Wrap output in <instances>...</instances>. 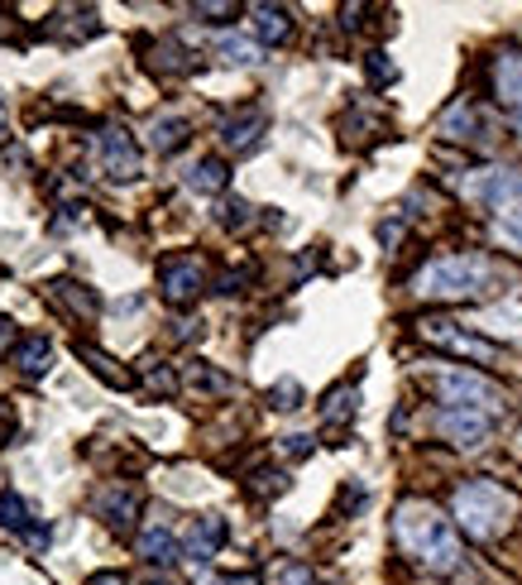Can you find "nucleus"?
I'll use <instances>...</instances> for the list:
<instances>
[{
    "mask_svg": "<svg viewBox=\"0 0 522 585\" xmlns=\"http://www.w3.org/2000/svg\"><path fill=\"white\" fill-rule=\"evenodd\" d=\"M0 523H5L15 538L29 547V552H44L48 547V528H44V518L34 514V504L24 494H15V490H5L0 494Z\"/></svg>",
    "mask_w": 522,
    "mask_h": 585,
    "instance_id": "11",
    "label": "nucleus"
},
{
    "mask_svg": "<svg viewBox=\"0 0 522 585\" xmlns=\"http://www.w3.org/2000/svg\"><path fill=\"white\" fill-rule=\"evenodd\" d=\"M139 490H130V485H120V480H111V485H101L96 490V499H92V514L106 523L111 533H130L135 528V518H139Z\"/></svg>",
    "mask_w": 522,
    "mask_h": 585,
    "instance_id": "10",
    "label": "nucleus"
},
{
    "mask_svg": "<svg viewBox=\"0 0 522 585\" xmlns=\"http://www.w3.org/2000/svg\"><path fill=\"white\" fill-rule=\"evenodd\" d=\"M0 140H5V102H0Z\"/></svg>",
    "mask_w": 522,
    "mask_h": 585,
    "instance_id": "42",
    "label": "nucleus"
},
{
    "mask_svg": "<svg viewBox=\"0 0 522 585\" xmlns=\"http://www.w3.org/2000/svg\"><path fill=\"white\" fill-rule=\"evenodd\" d=\"M216 58L230 68H259L264 63V44L259 39H245V34H216Z\"/></svg>",
    "mask_w": 522,
    "mask_h": 585,
    "instance_id": "21",
    "label": "nucleus"
},
{
    "mask_svg": "<svg viewBox=\"0 0 522 585\" xmlns=\"http://www.w3.org/2000/svg\"><path fill=\"white\" fill-rule=\"evenodd\" d=\"M513 518H518V499H513V490H503L499 480H489V475H475V480L456 485V494H451V523L465 533V538L494 542Z\"/></svg>",
    "mask_w": 522,
    "mask_h": 585,
    "instance_id": "3",
    "label": "nucleus"
},
{
    "mask_svg": "<svg viewBox=\"0 0 522 585\" xmlns=\"http://www.w3.org/2000/svg\"><path fill=\"white\" fill-rule=\"evenodd\" d=\"M139 380H144V389H149V394H178V374L173 370H168V365L163 360H144L139 365Z\"/></svg>",
    "mask_w": 522,
    "mask_h": 585,
    "instance_id": "29",
    "label": "nucleus"
},
{
    "mask_svg": "<svg viewBox=\"0 0 522 585\" xmlns=\"http://www.w3.org/2000/svg\"><path fill=\"white\" fill-rule=\"evenodd\" d=\"M513 130H518V140H522V111H513Z\"/></svg>",
    "mask_w": 522,
    "mask_h": 585,
    "instance_id": "44",
    "label": "nucleus"
},
{
    "mask_svg": "<svg viewBox=\"0 0 522 585\" xmlns=\"http://www.w3.org/2000/svg\"><path fill=\"white\" fill-rule=\"evenodd\" d=\"M101 29V20H96V10H63L58 20H48V34L53 39H92V34Z\"/></svg>",
    "mask_w": 522,
    "mask_h": 585,
    "instance_id": "25",
    "label": "nucleus"
},
{
    "mask_svg": "<svg viewBox=\"0 0 522 585\" xmlns=\"http://www.w3.org/2000/svg\"><path fill=\"white\" fill-rule=\"evenodd\" d=\"M178 552H182V547H178V538L163 528V523H149V528L139 533V557H144V562H154V566H173V562H178Z\"/></svg>",
    "mask_w": 522,
    "mask_h": 585,
    "instance_id": "23",
    "label": "nucleus"
},
{
    "mask_svg": "<svg viewBox=\"0 0 522 585\" xmlns=\"http://www.w3.org/2000/svg\"><path fill=\"white\" fill-rule=\"evenodd\" d=\"M422 384L436 394L441 408H475L489 413V418H503V389L479 370H465V365H436V370H422Z\"/></svg>",
    "mask_w": 522,
    "mask_h": 585,
    "instance_id": "4",
    "label": "nucleus"
},
{
    "mask_svg": "<svg viewBox=\"0 0 522 585\" xmlns=\"http://www.w3.org/2000/svg\"><path fill=\"white\" fill-rule=\"evenodd\" d=\"M159 292L168 308H192L206 292V264L197 254H168L159 264Z\"/></svg>",
    "mask_w": 522,
    "mask_h": 585,
    "instance_id": "7",
    "label": "nucleus"
},
{
    "mask_svg": "<svg viewBox=\"0 0 522 585\" xmlns=\"http://www.w3.org/2000/svg\"><path fill=\"white\" fill-rule=\"evenodd\" d=\"M216 222H221L226 230H250L254 226V206L240 202V198H226L221 206H216Z\"/></svg>",
    "mask_w": 522,
    "mask_h": 585,
    "instance_id": "30",
    "label": "nucleus"
},
{
    "mask_svg": "<svg viewBox=\"0 0 522 585\" xmlns=\"http://www.w3.org/2000/svg\"><path fill=\"white\" fill-rule=\"evenodd\" d=\"M283 585H326V581H321L312 566H288V571H283Z\"/></svg>",
    "mask_w": 522,
    "mask_h": 585,
    "instance_id": "36",
    "label": "nucleus"
},
{
    "mask_svg": "<svg viewBox=\"0 0 522 585\" xmlns=\"http://www.w3.org/2000/svg\"><path fill=\"white\" fill-rule=\"evenodd\" d=\"M245 15H250V34H254L259 44H283L288 34H293V10H288V5L259 0V5H250Z\"/></svg>",
    "mask_w": 522,
    "mask_h": 585,
    "instance_id": "17",
    "label": "nucleus"
},
{
    "mask_svg": "<svg viewBox=\"0 0 522 585\" xmlns=\"http://www.w3.org/2000/svg\"><path fill=\"white\" fill-rule=\"evenodd\" d=\"M192 68H197V58H192L178 39L149 44V72H154V77H187Z\"/></svg>",
    "mask_w": 522,
    "mask_h": 585,
    "instance_id": "19",
    "label": "nucleus"
},
{
    "mask_svg": "<svg viewBox=\"0 0 522 585\" xmlns=\"http://www.w3.org/2000/svg\"><path fill=\"white\" fill-rule=\"evenodd\" d=\"M479 332L503 336V341H518V346H522V302H503V308L484 312L479 317Z\"/></svg>",
    "mask_w": 522,
    "mask_h": 585,
    "instance_id": "26",
    "label": "nucleus"
},
{
    "mask_svg": "<svg viewBox=\"0 0 522 585\" xmlns=\"http://www.w3.org/2000/svg\"><path fill=\"white\" fill-rule=\"evenodd\" d=\"M269 135V116L259 111V106H250V111H235L230 120H221V144L230 154H250L259 150V140Z\"/></svg>",
    "mask_w": 522,
    "mask_h": 585,
    "instance_id": "15",
    "label": "nucleus"
},
{
    "mask_svg": "<svg viewBox=\"0 0 522 585\" xmlns=\"http://www.w3.org/2000/svg\"><path fill=\"white\" fill-rule=\"evenodd\" d=\"M432 428H436V437H446V442L460 451H479L494 432V418L489 413H475V408H436Z\"/></svg>",
    "mask_w": 522,
    "mask_h": 585,
    "instance_id": "9",
    "label": "nucleus"
},
{
    "mask_svg": "<svg viewBox=\"0 0 522 585\" xmlns=\"http://www.w3.org/2000/svg\"><path fill=\"white\" fill-rule=\"evenodd\" d=\"M283 490H288V475L283 470H254L250 475V494L269 499V494H283Z\"/></svg>",
    "mask_w": 522,
    "mask_h": 585,
    "instance_id": "32",
    "label": "nucleus"
},
{
    "mask_svg": "<svg viewBox=\"0 0 522 585\" xmlns=\"http://www.w3.org/2000/svg\"><path fill=\"white\" fill-rule=\"evenodd\" d=\"M96 164H101L106 178L130 182V178H139L144 154H139V144H135V135H130L125 126H101L96 130Z\"/></svg>",
    "mask_w": 522,
    "mask_h": 585,
    "instance_id": "8",
    "label": "nucleus"
},
{
    "mask_svg": "<svg viewBox=\"0 0 522 585\" xmlns=\"http://www.w3.org/2000/svg\"><path fill=\"white\" fill-rule=\"evenodd\" d=\"M269 404H274V408H283V413L302 408V384H298V380H278V384L269 389Z\"/></svg>",
    "mask_w": 522,
    "mask_h": 585,
    "instance_id": "33",
    "label": "nucleus"
},
{
    "mask_svg": "<svg viewBox=\"0 0 522 585\" xmlns=\"http://www.w3.org/2000/svg\"><path fill=\"white\" fill-rule=\"evenodd\" d=\"M283 451H288V456H307V451H312V437H283Z\"/></svg>",
    "mask_w": 522,
    "mask_h": 585,
    "instance_id": "40",
    "label": "nucleus"
},
{
    "mask_svg": "<svg viewBox=\"0 0 522 585\" xmlns=\"http://www.w3.org/2000/svg\"><path fill=\"white\" fill-rule=\"evenodd\" d=\"M364 72H369L374 87H393V82H398V68L388 63V53H379V48H374V53H364Z\"/></svg>",
    "mask_w": 522,
    "mask_h": 585,
    "instance_id": "31",
    "label": "nucleus"
},
{
    "mask_svg": "<svg viewBox=\"0 0 522 585\" xmlns=\"http://www.w3.org/2000/svg\"><path fill=\"white\" fill-rule=\"evenodd\" d=\"M417 336L432 341L436 350H451V356L475 360V365H499V360H503V350L494 346L489 336L465 332V326L451 322V317H422V322H417Z\"/></svg>",
    "mask_w": 522,
    "mask_h": 585,
    "instance_id": "5",
    "label": "nucleus"
},
{
    "mask_svg": "<svg viewBox=\"0 0 522 585\" xmlns=\"http://www.w3.org/2000/svg\"><path fill=\"white\" fill-rule=\"evenodd\" d=\"M456 188L465 192L470 202L499 212V206L522 202V168L518 164H484V168H470V174H460Z\"/></svg>",
    "mask_w": 522,
    "mask_h": 585,
    "instance_id": "6",
    "label": "nucleus"
},
{
    "mask_svg": "<svg viewBox=\"0 0 522 585\" xmlns=\"http://www.w3.org/2000/svg\"><path fill=\"white\" fill-rule=\"evenodd\" d=\"M197 389H211V394H230V380L226 374H216V370H206V365H192V374H187Z\"/></svg>",
    "mask_w": 522,
    "mask_h": 585,
    "instance_id": "35",
    "label": "nucleus"
},
{
    "mask_svg": "<svg viewBox=\"0 0 522 585\" xmlns=\"http://www.w3.org/2000/svg\"><path fill=\"white\" fill-rule=\"evenodd\" d=\"M87 585H130L120 571H96V576H87Z\"/></svg>",
    "mask_w": 522,
    "mask_h": 585,
    "instance_id": "41",
    "label": "nucleus"
},
{
    "mask_svg": "<svg viewBox=\"0 0 522 585\" xmlns=\"http://www.w3.org/2000/svg\"><path fill=\"white\" fill-rule=\"evenodd\" d=\"M48 302L63 308L72 322H96V317H101V298H96V288L77 284V278H53V284H48Z\"/></svg>",
    "mask_w": 522,
    "mask_h": 585,
    "instance_id": "14",
    "label": "nucleus"
},
{
    "mask_svg": "<svg viewBox=\"0 0 522 585\" xmlns=\"http://www.w3.org/2000/svg\"><path fill=\"white\" fill-rule=\"evenodd\" d=\"M489 288H494V264L489 254H475V250L441 254V260H427L412 274V292L427 302H470V298H484Z\"/></svg>",
    "mask_w": 522,
    "mask_h": 585,
    "instance_id": "2",
    "label": "nucleus"
},
{
    "mask_svg": "<svg viewBox=\"0 0 522 585\" xmlns=\"http://www.w3.org/2000/svg\"><path fill=\"white\" fill-rule=\"evenodd\" d=\"M393 542L403 547V557H412L432 576H451V571H460V557H465L460 552L456 523L432 499H403L393 509Z\"/></svg>",
    "mask_w": 522,
    "mask_h": 585,
    "instance_id": "1",
    "label": "nucleus"
},
{
    "mask_svg": "<svg viewBox=\"0 0 522 585\" xmlns=\"http://www.w3.org/2000/svg\"><path fill=\"white\" fill-rule=\"evenodd\" d=\"M149 585H178V581H168V576H149Z\"/></svg>",
    "mask_w": 522,
    "mask_h": 585,
    "instance_id": "43",
    "label": "nucleus"
},
{
    "mask_svg": "<svg viewBox=\"0 0 522 585\" xmlns=\"http://www.w3.org/2000/svg\"><path fill=\"white\" fill-rule=\"evenodd\" d=\"M216 585H264L259 571H230V576H221Z\"/></svg>",
    "mask_w": 522,
    "mask_h": 585,
    "instance_id": "39",
    "label": "nucleus"
},
{
    "mask_svg": "<svg viewBox=\"0 0 522 585\" xmlns=\"http://www.w3.org/2000/svg\"><path fill=\"white\" fill-rule=\"evenodd\" d=\"M187 140H192V126L182 116H154V126H149L154 154H178Z\"/></svg>",
    "mask_w": 522,
    "mask_h": 585,
    "instance_id": "24",
    "label": "nucleus"
},
{
    "mask_svg": "<svg viewBox=\"0 0 522 585\" xmlns=\"http://www.w3.org/2000/svg\"><path fill=\"white\" fill-rule=\"evenodd\" d=\"M489 77H494V96L508 106V116L522 111V48H508V53L494 58Z\"/></svg>",
    "mask_w": 522,
    "mask_h": 585,
    "instance_id": "16",
    "label": "nucleus"
},
{
    "mask_svg": "<svg viewBox=\"0 0 522 585\" xmlns=\"http://www.w3.org/2000/svg\"><path fill=\"white\" fill-rule=\"evenodd\" d=\"M10 365H15L20 374H29V380H39V374H48V365H53V341L48 336H20V346L10 350Z\"/></svg>",
    "mask_w": 522,
    "mask_h": 585,
    "instance_id": "20",
    "label": "nucleus"
},
{
    "mask_svg": "<svg viewBox=\"0 0 522 585\" xmlns=\"http://www.w3.org/2000/svg\"><path fill=\"white\" fill-rule=\"evenodd\" d=\"M15 428H20V422H15V408H10L5 398H0V446H5L10 437H15Z\"/></svg>",
    "mask_w": 522,
    "mask_h": 585,
    "instance_id": "38",
    "label": "nucleus"
},
{
    "mask_svg": "<svg viewBox=\"0 0 522 585\" xmlns=\"http://www.w3.org/2000/svg\"><path fill=\"white\" fill-rule=\"evenodd\" d=\"M221 547H226V518H221V514L192 518L187 533H182V557H187V562H197V566L211 562Z\"/></svg>",
    "mask_w": 522,
    "mask_h": 585,
    "instance_id": "12",
    "label": "nucleus"
},
{
    "mask_svg": "<svg viewBox=\"0 0 522 585\" xmlns=\"http://www.w3.org/2000/svg\"><path fill=\"white\" fill-rule=\"evenodd\" d=\"M355 398H360V389H355V384H336L331 394L321 398V422H326V428H341V422L355 418V408H360Z\"/></svg>",
    "mask_w": 522,
    "mask_h": 585,
    "instance_id": "27",
    "label": "nucleus"
},
{
    "mask_svg": "<svg viewBox=\"0 0 522 585\" xmlns=\"http://www.w3.org/2000/svg\"><path fill=\"white\" fill-rule=\"evenodd\" d=\"M441 135L460 140V144H484V150H489V144H494V126L484 120V111L475 102H456L451 111L441 116Z\"/></svg>",
    "mask_w": 522,
    "mask_h": 585,
    "instance_id": "13",
    "label": "nucleus"
},
{
    "mask_svg": "<svg viewBox=\"0 0 522 585\" xmlns=\"http://www.w3.org/2000/svg\"><path fill=\"white\" fill-rule=\"evenodd\" d=\"M494 216V236L503 240V246H513L522 254V202L513 206H499V212H489Z\"/></svg>",
    "mask_w": 522,
    "mask_h": 585,
    "instance_id": "28",
    "label": "nucleus"
},
{
    "mask_svg": "<svg viewBox=\"0 0 522 585\" xmlns=\"http://www.w3.org/2000/svg\"><path fill=\"white\" fill-rule=\"evenodd\" d=\"M182 182H187L197 198H216V192H226V182H230V168L221 164V158H197V164L182 174Z\"/></svg>",
    "mask_w": 522,
    "mask_h": 585,
    "instance_id": "22",
    "label": "nucleus"
},
{
    "mask_svg": "<svg viewBox=\"0 0 522 585\" xmlns=\"http://www.w3.org/2000/svg\"><path fill=\"white\" fill-rule=\"evenodd\" d=\"M192 15H202V20H230V15H240V5H235V0H197V5H192Z\"/></svg>",
    "mask_w": 522,
    "mask_h": 585,
    "instance_id": "34",
    "label": "nucleus"
},
{
    "mask_svg": "<svg viewBox=\"0 0 522 585\" xmlns=\"http://www.w3.org/2000/svg\"><path fill=\"white\" fill-rule=\"evenodd\" d=\"M15 346H20V341H15V322H10V317L0 312V360H5Z\"/></svg>",
    "mask_w": 522,
    "mask_h": 585,
    "instance_id": "37",
    "label": "nucleus"
},
{
    "mask_svg": "<svg viewBox=\"0 0 522 585\" xmlns=\"http://www.w3.org/2000/svg\"><path fill=\"white\" fill-rule=\"evenodd\" d=\"M72 350H77V360L87 365V370H92L101 384H111V389H135V374H130V370H125V365H120L116 356H106V350L87 346V341H77V346H72Z\"/></svg>",
    "mask_w": 522,
    "mask_h": 585,
    "instance_id": "18",
    "label": "nucleus"
}]
</instances>
